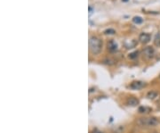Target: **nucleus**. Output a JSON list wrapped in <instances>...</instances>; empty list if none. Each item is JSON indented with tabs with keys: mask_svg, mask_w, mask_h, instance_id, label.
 Wrapping results in <instances>:
<instances>
[{
	"mask_svg": "<svg viewBox=\"0 0 160 133\" xmlns=\"http://www.w3.org/2000/svg\"><path fill=\"white\" fill-rule=\"evenodd\" d=\"M142 53H143L144 56H146L147 58L150 59V58H152L155 56V50L152 47H147L143 49Z\"/></svg>",
	"mask_w": 160,
	"mask_h": 133,
	"instance_id": "7ed1b4c3",
	"label": "nucleus"
},
{
	"mask_svg": "<svg viewBox=\"0 0 160 133\" xmlns=\"http://www.w3.org/2000/svg\"><path fill=\"white\" fill-rule=\"evenodd\" d=\"M157 95H158V94H157V91L151 90L148 94H147V97H148L149 99H154L157 97Z\"/></svg>",
	"mask_w": 160,
	"mask_h": 133,
	"instance_id": "6e6552de",
	"label": "nucleus"
},
{
	"mask_svg": "<svg viewBox=\"0 0 160 133\" xmlns=\"http://www.w3.org/2000/svg\"><path fill=\"white\" fill-rule=\"evenodd\" d=\"M158 120L155 117H148V118H140L137 121V123L140 126L146 127H155L158 124Z\"/></svg>",
	"mask_w": 160,
	"mask_h": 133,
	"instance_id": "f03ea898",
	"label": "nucleus"
},
{
	"mask_svg": "<svg viewBox=\"0 0 160 133\" xmlns=\"http://www.w3.org/2000/svg\"><path fill=\"white\" fill-rule=\"evenodd\" d=\"M123 1H124V2H126V1H128V0H123Z\"/></svg>",
	"mask_w": 160,
	"mask_h": 133,
	"instance_id": "dca6fc26",
	"label": "nucleus"
},
{
	"mask_svg": "<svg viewBox=\"0 0 160 133\" xmlns=\"http://www.w3.org/2000/svg\"><path fill=\"white\" fill-rule=\"evenodd\" d=\"M154 44L157 47H160V33L157 34L155 38V40H154Z\"/></svg>",
	"mask_w": 160,
	"mask_h": 133,
	"instance_id": "9b49d317",
	"label": "nucleus"
},
{
	"mask_svg": "<svg viewBox=\"0 0 160 133\" xmlns=\"http://www.w3.org/2000/svg\"><path fill=\"white\" fill-rule=\"evenodd\" d=\"M104 33H105V34L113 35V34H115V33H116V31H115V30H113V29H108V30H105Z\"/></svg>",
	"mask_w": 160,
	"mask_h": 133,
	"instance_id": "ddd939ff",
	"label": "nucleus"
},
{
	"mask_svg": "<svg viewBox=\"0 0 160 133\" xmlns=\"http://www.w3.org/2000/svg\"><path fill=\"white\" fill-rule=\"evenodd\" d=\"M92 133H103V132L101 131V130H97V129H95V130H93Z\"/></svg>",
	"mask_w": 160,
	"mask_h": 133,
	"instance_id": "4468645a",
	"label": "nucleus"
},
{
	"mask_svg": "<svg viewBox=\"0 0 160 133\" xmlns=\"http://www.w3.org/2000/svg\"><path fill=\"white\" fill-rule=\"evenodd\" d=\"M126 104L130 106H136L139 104V100L136 98V97H129V98L127 99Z\"/></svg>",
	"mask_w": 160,
	"mask_h": 133,
	"instance_id": "0eeeda50",
	"label": "nucleus"
},
{
	"mask_svg": "<svg viewBox=\"0 0 160 133\" xmlns=\"http://www.w3.org/2000/svg\"><path fill=\"white\" fill-rule=\"evenodd\" d=\"M138 54H139V52L134 51V52H133V53H131L130 54H129V58H130V59H134V58H136L138 56Z\"/></svg>",
	"mask_w": 160,
	"mask_h": 133,
	"instance_id": "f8f14e48",
	"label": "nucleus"
},
{
	"mask_svg": "<svg viewBox=\"0 0 160 133\" xmlns=\"http://www.w3.org/2000/svg\"><path fill=\"white\" fill-rule=\"evenodd\" d=\"M133 21L134 23H136V24H140V23H141L142 21H143V19L140 16H135L133 18Z\"/></svg>",
	"mask_w": 160,
	"mask_h": 133,
	"instance_id": "1a4fd4ad",
	"label": "nucleus"
},
{
	"mask_svg": "<svg viewBox=\"0 0 160 133\" xmlns=\"http://www.w3.org/2000/svg\"><path fill=\"white\" fill-rule=\"evenodd\" d=\"M108 49L109 50L110 52H115L118 50V45L115 41L113 40H109L108 42Z\"/></svg>",
	"mask_w": 160,
	"mask_h": 133,
	"instance_id": "423d86ee",
	"label": "nucleus"
},
{
	"mask_svg": "<svg viewBox=\"0 0 160 133\" xmlns=\"http://www.w3.org/2000/svg\"><path fill=\"white\" fill-rule=\"evenodd\" d=\"M150 111H151L150 108H149V107H144V106H140V107L139 108V112L141 113H149V112H150Z\"/></svg>",
	"mask_w": 160,
	"mask_h": 133,
	"instance_id": "9d476101",
	"label": "nucleus"
},
{
	"mask_svg": "<svg viewBox=\"0 0 160 133\" xmlns=\"http://www.w3.org/2000/svg\"><path fill=\"white\" fill-rule=\"evenodd\" d=\"M146 86L145 82L140 81V80H135V81H133L130 85V88L133 89H140Z\"/></svg>",
	"mask_w": 160,
	"mask_h": 133,
	"instance_id": "20e7f679",
	"label": "nucleus"
},
{
	"mask_svg": "<svg viewBox=\"0 0 160 133\" xmlns=\"http://www.w3.org/2000/svg\"><path fill=\"white\" fill-rule=\"evenodd\" d=\"M101 47H102V42L98 37L96 36H92L89 38V47L90 50L94 54H100Z\"/></svg>",
	"mask_w": 160,
	"mask_h": 133,
	"instance_id": "f257e3e1",
	"label": "nucleus"
},
{
	"mask_svg": "<svg viewBox=\"0 0 160 133\" xmlns=\"http://www.w3.org/2000/svg\"><path fill=\"white\" fill-rule=\"evenodd\" d=\"M92 11H93V8L91 7V6H89V13L90 14H92Z\"/></svg>",
	"mask_w": 160,
	"mask_h": 133,
	"instance_id": "2eb2a0df",
	"label": "nucleus"
},
{
	"mask_svg": "<svg viewBox=\"0 0 160 133\" xmlns=\"http://www.w3.org/2000/svg\"><path fill=\"white\" fill-rule=\"evenodd\" d=\"M150 38L151 37L149 33H141L139 37V40L140 43H142V44H147V43L150 42Z\"/></svg>",
	"mask_w": 160,
	"mask_h": 133,
	"instance_id": "39448f33",
	"label": "nucleus"
}]
</instances>
